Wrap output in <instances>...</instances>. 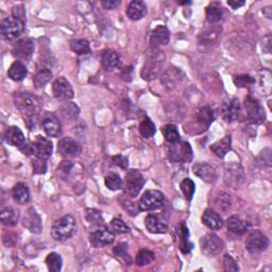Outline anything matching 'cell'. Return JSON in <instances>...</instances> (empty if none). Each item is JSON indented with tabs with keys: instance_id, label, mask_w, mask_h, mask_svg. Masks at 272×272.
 Listing matches in <instances>:
<instances>
[{
	"instance_id": "6da1fadb",
	"label": "cell",
	"mask_w": 272,
	"mask_h": 272,
	"mask_svg": "<svg viewBox=\"0 0 272 272\" xmlns=\"http://www.w3.org/2000/svg\"><path fill=\"white\" fill-rule=\"evenodd\" d=\"M14 103L25 118V124L30 129H35L37 116L43 108L42 100L33 94L19 92L14 95Z\"/></svg>"
},
{
	"instance_id": "7a4b0ae2",
	"label": "cell",
	"mask_w": 272,
	"mask_h": 272,
	"mask_svg": "<svg viewBox=\"0 0 272 272\" xmlns=\"http://www.w3.org/2000/svg\"><path fill=\"white\" fill-rule=\"evenodd\" d=\"M165 63V54L158 49H152L146 59L141 69V78L146 81H151L161 74Z\"/></svg>"
},
{
	"instance_id": "3957f363",
	"label": "cell",
	"mask_w": 272,
	"mask_h": 272,
	"mask_svg": "<svg viewBox=\"0 0 272 272\" xmlns=\"http://www.w3.org/2000/svg\"><path fill=\"white\" fill-rule=\"evenodd\" d=\"M76 232L77 225L75 218L73 216L66 215L53 223L50 234L54 241L65 242L73 237L76 234Z\"/></svg>"
},
{
	"instance_id": "277c9868",
	"label": "cell",
	"mask_w": 272,
	"mask_h": 272,
	"mask_svg": "<svg viewBox=\"0 0 272 272\" xmlns=\"http://www.w3.org/2000/svg\"><path fill=\"white\" fill-rule=\"evenodd\" d=\"M19 149L23 154L34 155L37 158L45 159L46 161V159L51 156L53 146L49 139L43 137L41 135H37L34 141L25 142V145Z\"/></svg>"
},
{
	"instance_id": "5b68a950",
	"label": "cell",
	"mask_w": 272,
	"mask_h": 272,
	"mask_svg": "<svg viewBox=\"0 0 272 272\" xmlns=\"http://www.w3.org/2000/svg\"><path fill=\"white\" fill-rule=\"evenodd\" d=\"M23 31H25V20L13 15L1 22V35L6 41H14L18 38Z\"/></svg>"
},
{
	"instance_id": "8992f818",
	"label": "cell",
	"mask_w": 272,
	"mask_h": 272,
	"mask_svg": "<svg viewBox=\"0 0 272 272\" xmlns=\"http://www.w3.org/2000/svg\"><path fill=\"white\" fill-rule=\"evenodd\" d=\"M168 156L173 162L188 163L193 158V150L186 141L171 142V145L168 147Z\"/></svg>"
},
{
	"instance_id": "52a82bcc",
	"label": "cell",
	"mask_w": 272,
	"mask_h": 272,
	"mask_svg": "<svg viewBox=\"0 0 272 272\" xmlns=\"http://www.w3.org/2000/svg\"><path fill=\"white\" fill-rule=\"evenodd\" d=\"M143 185H145V178L142 177V174L138 170L131 169L128 171L124 186L125 194L128 197L134 198L137 196Z\"/></svg>"
},
{
	"instance_id": "ba28073f",
	"label": "cell",
	"mask_w": 272,
	"mask_h": 272,
	"mask_svg": "<svg viewBox=\"0 0 272 272\" xmlns=\"http://www.w3.org/2000/svg\"><path fill=\"white\" fill-rule=\"evenodd\" d=\"M223 247H225V244L222 239L213 233L206 234L200 239L201 252L206 257H216L223 250Z\"/></svg>"
},
{
	"instance_id": "9c48e42d",
	"label": "cell",
	"mask_w": 272,
	"mask_h": 272,
	"mask_svg": "<svg viewBox=\"0 0 272 272\" xmlns=\"http://www.w3.org/2000/svg\"><path fill=\"white\" fill-rule=\"evenodd\" d=\"M245 109L247 112L248 121L254 125H260L265 122L266 114L264 108L260 103L259 100L254 99L253 97H247L245 100Z\"/></svg>"
},
{
	"instance_id": "30bf717a",
	"label": "cell",
	"mask_w": 272,
	"mask_h": 272,
	"mask_svg": "<svg viewBox=\"0 0 272 272\" xmlns=\"http://www.w3.org/2000/svg\"><path fill=\"white\" fill-rule=\"evenodd\" d=\"M164 203V195L158 190H147L140 198L139 211L150 212L161 207Z\"/></svg>"
},
{
	"instance_id": "8fae6325",
	"label": "cell",
	"mask_w": 272,
	"mask_h": 272,
	"mask_svg": "<svg viewBox=\"0 0 272 272\" xmlns=\"http://www.w3.org/2000/svg\"><path fill=\"white\" fill-rule=\"evenodd\" d=\"M269 244L268 237L261 231H253L246 239L247 250L252 254H258L267 250Z\"/></svg>"
},
{
	"instance_id": "7c38bea8",
	"label": "cell",
	"mask_w": 272,
	"mask_h": 272,
	"mask_svg": "<svg viewBox=\"0 0 272 272\" xmlns=\"http://www.w3.org/2000/svg\"><path fill=\"white\" fill-rule=\"evenodd\" d=\"M34 52V41L31 38H21L12 48V54L17 61H30Z\"/></svg>"
},
{
	"instance_id": "4fadbf2b",
	"label": "cell",
	"mask_w": 272,
	"mask_h": 272,
	"mask_svg": "<svg viewBox=\"0 0 272 272\" xmlns=\"http://www.w3.org/2000/svg\"><path fill=\"white\" fill-rule=\"evenodd\" d=\"M115 236L113 231L107 229L106 227L98 226L90 235V242L93 247L100 248L110 246L114 243Z\"/></svg>"
},
{
	"instance_id": "5bb4252c",
	"label": "cell",
	"mask_w": 272,
	"mask_h": 272,
	"mask_svg": "<svg viewBox=\"0 0 272 272\" xmlns=\"http://www.w3.org/2000/svg\"><path fill=\"white\" fill-rule=\"evenodd\" d=\"M245 180V174L242 166L237 163H231L226 166L225 182L232 188H238Z\"/></svg>"
},
{
	"instance_id": "9a60e30c",
	"label": "cell",
	"mask_w": 272,
	"mask_h": 272,
	"mask_svg": "<svg viewBox=\"0 0 272 272\" xmlns=\"http://www.w3.org/2000/svg\"><path fill=\"white\" fill-rule=\"evenodd\" d=\"M53 96L60 101H69L74 98V90L65 78H59L52 84Z\"/></svg>"
},
{
	"instance_id": "2e32d148",
	"label": "cell",
	"mask_w": 272,
	"mask_h": 272,
	"mask_svg": "<svg viewBox=\"0 0 272 272\" xmlns=\"http://www.w3.org/2000/svg\"><path fill=\"white\" fill-rule=\"evenodd\" d=\"M58 151L64 157H75L81 153L82 147L76 139L64 137L58 143Z\"/></svg>"
},
{
	"instance_id": "e0dca14e",
	"label": "cell",
	"mask_w": 272,
	"mask_h": 272,
	"mask_svg": "<svg viewBox=\"0 0 272 272\" xmlns=\"http://www.w3.org/2000/svg\"><path fill=\"white\" fill-rule=\"evenodd\" d=\"M242 108L238 99L233 98L225 101L222 105V116L227 123H233L241 117Z\"/></svg>"
},
{
	"instance_id": "ac0fdd59",
	"label": "cell",
	"mask_w": 272,
	"mask_h": 272,
	"mask_svg": "<svg viewBox=\"0 0 272 272\" xmlns=\"http://www.w3.org/2000/svg\"><path fill=\"white\" fill-rule=\"evenodd\" d=\"M21 223L23 227L28 229L30 232H32V233L38 234L42 232L43 229L42 219L33 207H30L26 212L25 216H23L21 219Z\"/></svg>"
},
{
	"instance_id": "d6986e66",
	"label": "cell",
	"mask_w": 272,
	"mask_h": 272,
	"mask_svg": "<svg viewBox=\"0 0 272 272\" xmlns=\"http://www.w3.org/2000/svg\"><path fill=\"white\" fill-rule=\"evenodd\" d=\"M170 41V33L165 26H157L152 31L150 36L151 49H158L161 46H166Z\"/></svg>"
},
{
	"instance_id": "ffe728a7",
	"label": "cell",
	"mask_w": 272,
	"mask_h": 272,
	"mask_svg": "<svg viewBox=\"0 0 272 272\" xmlns=\"http://www.w3.org/2000/svg\"><path fill=\"white\" fill-rule=\"evenodd\" d=\"M194 173L206 183H214L217 180V171L215 167L207 163H197L193 167Z\"/></svg>"
},
{
	"instance_id": "44dd1931",
	"label": "cell",
	"mask_w": 272,
	"mask_h": 272,
	"mask_svg": "<svg viewBox=\"0 0 272 272\" xmlns=\"http://www.w3.org/2000/svg\"><path fill=\"white\" fill-rule=\"evenodd\" d=\"M145 226L150 233L165 234L168 231L167 223L157 215H148L145 219Z\"/></svg>"
},
{
	"instance_id": "7402d4cb",
	"label": "cell",
	"mask_w": 272,
	"mask_h": 272,
	"mask_svg": "<svg viewBox=\"0 0 272 272\" xmlns=\"http://www.w3.org/2000/svg\"><path fill=\"white\" fill-rule=\"evenodd\" d=\"M4 139L9 145L18 148H21L26 142L25 135H23V133L18 127L15 126L7 128L4 133Z\"/></svg>"
},
{
	"instance_id": "603a6c76",
	"label": "cell",
	"mask_w": 272,
	"mask_h": 272,
	"mask_svg": "<svg viewBox=\"0 0 272 272\" xmlns=\"http://www.w3.org/2000/svg\"><path fill=\"white\" fill-rule=\"evenodd\" d=\"M43 130L50 137H59L62 133V127L59 119L53 115H48L43 119Z\"/></svg>"
},
{
	"instance_id": "cb8c5ba5",
	"label": "cell",
	"mask_w": 272,
	"mask_h": 272,
	"mask_svg": "<svg viewBox=\"0 0 272 272\" xmlns=\"http://www.w3.org/2000/svg\"><path fill=\"white\" fill-rule=\"evenodd\" d=\"M147 14V5L140 0H133L127 7L128 17L132 20H139Z\"/></svg>"
},
{
	"instance_id": "d4e9b609",
	"label": "cell",
	"mask_w": 272,
	"mask_h": 272,
	"mask_svg": "<svg viewBox=\"0 0 272 272\" xmlns=\"http://www.w3.org/2000/svg\"><path fill=\"white\" fill-rule=\"evenodd\" d=\"M181 74L182 73H181L180 69L175 68V67H170V68H168L163 74L161 81L163 82L164 86L166 87L167 90L171 91L181 81V79H182Z\"/></svg>"
},
{
	"instance_id": "484cf974",
	"label": "cell",
	"mask_w": 272,
	"mask_h": 272,
	"mask_svg": "<svg viewBox=\"0 0 272 272\" xmlns=\"http://www.w3.org/2000/svg\"><path fill=\"white\" fill-rule=\"evenodd\" d=\"M202 222L207 228H210L213 231L220 230L223 226V221H222L221 216L212 209H207L204 212V214L202 216Z\"/></svg>"
},
{
	"instance_id": "4316f807",
	"label": "cell",
	"mask_w": 272,
	"mask_h": 272,
	"mask_svg": "<svg viewBox=\"0 0 272 272\" xmlns=\"http://www.w3.org/2000/svg\"><path fill=\"white\" fill-rule=\"evenodd\" d=\"M121 54L114 50H105L101 54V64L107 70L114 69L121 65Z\"/></svg>"
},
{
	"instance_id": "83f0119b",
	"label": "cell",
	"mask_w": 272,
	"mask_h": 272,
	"mask_svg": "<svg viewBox=\"0 0 272 272\" xmlns=\"http://www.w3.org/2000/svg\"><path fill=\"white\" fill-rule=\"evenodd\" d=\"M28 75V70L25 64H23L21 61H15L12 65L10 66L9 70H7V76H9L10 79H12L13 81H22Z\"/></svg>"
},
{
	"instance_id": "f1b7e54d",
	"label": "cell",
	"mask_w": 272,
	"mask_h": 272,
	"mask_svg": "<svg viewBox=\"0 0 272 272\" xmlns=\"http://www.w3.org/2000/svg\"><path fill=\"white\" fill-rule=\"evenodd\" d=\"M13 199L16 203L18 204H26L30 200V190L25 183H17L13 188L12 191Z\"/></svg>"
},
{
	"instance_id": "f546056e",
	"label": "cell",
	"mask_w": 272,
	"mask_h": 272,
	"mask_svg": "<svg viewBox=\"0 0 272 272\" xmlns=\"http://www.w3.org/2000/svg\"><path fill=\"white\" fill-rule=\"evenodd\" d=\"M19 212L17 210H14L12 207H4L0 212V220L1 223L5 227H14L17 225L19 220Z\"/></svg>"
},
{
	"instance_id": "4dcf8cb0",
	"label": "cell",
	"mask_w": 272,
	"mask_h": 272,
	"mask_svg": "<svg viewBox=\"0 0 272 272\" xmlns=\"http://www.w3.org/2000/svg\"><path fill=\"white\" fill-rule=\"evenodd\" d=\"M227 228L230 232L236 235H244L248 231L247 223L236 215L231 216L227 219Z\"/></svg>"
},
{
	"instance_id": "1f68e13d",
	"label": "cell",
	"mask_w": 272,
	"mask_h": 272,
	"mask_svg": "<svg viewBox=\"0 0 272 272\" xmlns=\"http://www.w3.org/2000/svg\"><path fill=\"white\" fill-rule=\"evenodd\" d=\"M225 14L223 6L219 2H212L206 7V19L210 23H217L219 22Z\"/></svg>"
},
{
	"instance_id": "d6a6232c",
	"label": "cell",
	"mask_w": 272,
	"mask_h": 272,
	"mask_svg": "<svg viewBox=\"0 0 272 272\" xmlns=\"http://www.w3.org/2000/svg\"><path fill=\"white\" fill-rule=\"evenodd\" d=\"M231 148H232V137L230 135L225 136L222 139L215 142L211 147L214 153L221 158L225 157L229 153V151H231Z\"/></svg>"
},
{
	"instance_id": "836d02e7",
	"label": "cell",
	"mask_w": 272,
	"mask_h": 272,
	"mask_svg": "<svg viewBox=\"0 0 272 272\" xmlns=\"http://www.w3.org/2000/svg\"><path fill=\"white\" fill-rule=\"evenodd\" d=\"M59 112L63 119H65L67 122H71L78 118L80 114V109L74 102H66L65 105H63L60 108Z\"/></svg>"
},
{
	"instance_id": "e575fe53",
	"label": "cell",
	"mask_w": 272,
	"mask_h": 272,
	"mask_svg": "<svg viewBox=\"0 0 272 272\" xmlns=\"http://www.w3.org/2000/svg\"><path fill=\"white\" fill-rule=\"evenodd\" d=\"M197 119H198V123L201 126H203L205 128L210 127L215 119L213 110L210 107L201 108L199 110L198 114H197Z\"/></svg>"
},
{
	"instance_id": "d590c367",
	"label": "cell",
	"mask_w": 272,
	"mask_h": 272,
	"mask_svg": "<svg viewBox=\"0 0 272 272\" xmlns=\"http://www.w3.org/2000/svg\"><path fill=\"white\" fill-rule=\"evenodd\" d=\"M179 233H180V237H181L180 238V250L185 254L189 253L190 250L193 249V244L189 243L188 229L183 222L181 223V227L179 228Z\"/></svg>"
},
{
	"instance_id": "8d00e7d4",
	"label": "cell",
	"mask_w": 272,
	"mask_h": 272,
	"mask_svg": "<svg viewBox=\"0 0 272 272\" xmlns=\"http://www.w3.org/2000/svg\"><path fill=\"white\" fill-rule=\"evenodd\" d=\"M70 49L78 55H83L91 52V46L87 39H73L70 42Z\"/></svg>"
},
{
	"instance_id": "74e56055",
	"label": "cell",
	"mask_w": 272,
	"mask_h": 272,
	"mask_svg": "<svg viewBox=\"0 0 272 272\" xmlns=\"http://www.w3.org/2000/svg\"><path fill=\"white\" fill-rule=\"evenodd\" d=\"M52 78V71L48 68H44L38 71L33 78V83L36 89H43V87L50 81Z\"/></svg>"
},
{
	"instance_id": "f35d334b",
	"label": "cell",
	"mask_w": 272,
	"mask_h": 272,
	"mask_svg": "<svg viewBox=\"0 0 272 272\" xmlns=\"http://www.w3.org/2000/svg\"><path fill=\"white\" fill-rule=\"evenodd\" d=\"M46 264H47V267H48V269H49V271L59 272L62 269L63 260H62L60 254L55 253V252H51L50 254H48V257L46 259Z\"/></svg>"
},
{
	"instance_id": "ab89813d",
	"label": "cell",
	"mask_w": 272,
	"mask_h": 272,
	"mask_svg": "<svg viewBox=\"0 0 272 272\" xmlns=\"http://www.w3.org/2000/svg\"><path fill=\"white\" fill-rule=\"evenodd\" d=\"M114 255L116 258H118L119 260H122L125 262L126 265H131L132 264V259L129 254V251H128V245L125 243L118 244L115 248H114Z\"/></svg>"
},
{
	"instance_id": "60d3db41",
	"label": "cell",
	"mask_w": 272,
	"mask_h": 272,
	"mask_svg": "<svg viewBox=\"0 0 272 272\" xmlns=\"http://www.w3.org/2000/svg\"><path fill=\"white\" fill-rule=\"evenodd\" d=\"M155 125L150 121V118L146 117L139 125V132L142 137L149 138L155 134Z\"/></svg>"
},
{
	"instance_id": "b9f144b4",
	"label": "cell",
	"mask_w": 272,
	"mask_h": 272,
	"mask_svg": "<svg viewBox=\"0 0 272 272\" xmlns=\"http://www.w3.org/2000/svg\"><path fill=\"white\" fill-rule=\"evenodd\" d=\"M84 217L87 220V222L96 227L103 225V217L101 212L95 209H87L84 213Z\"/></svg>"
},
{
	"instance_id": "7bdbcfd3",
	"label": "cell",
	"mask_w": 272,
	"mask_h": 272,
	"mask_svg": "<svg viewBox=\"0 0 272 272\" xmlns=\"http://www.w3.org/2000/svg\"><path fill=\"white\" fill-rule=\"evenodd\" d=\"M162 133L168 142H175L180 140V134L174 125H166L162 128Z\"/></svg>"
},
{
	"instance_id": "ee69618b",
	"label": "cell",
	"mask_w": 272,
	"mask_h": 272,
	"mask_svg": "<svg viewBox=\"0 0 272 272\" xmlns=\"http://www.w3.org/2000/svg\"><path fill=\"white\" fill-rule=\"evenodd\" d=\"M215 205L217 209L222 212L223 214H226L231 207V198L228 194L226 193H220L215 199Z\"/></svg>"
},
{
	"instance_id": "f6af8a7d",
	"label": "cell",
	"mask_w": 272,
	"mask_h": 272,
	"mask_svg": "<svg viewBox=\"0 0 272 272\" xmlns=\"http://www.w3.org/2000/svg\"><path fill=\"white\" fill-rule=\"evenodd\" d=\"M106 182V186L110 189V190H118L122 189L124 186L123 180L121 178V175L117 173H111L109 174L108 177L105 180Z\"/></svg>"
},
{
	"instance_id": "bcb514c9",
	"label": "cell",
	"mask_w": 272,
	"mask_h": 272,
	"mask_svg": "<svg viewBox=\"0 0 272 272\" xmlns=\"http://www.w3.org/2000/svg\"><path fill=\"white\" fill-rule=\"evenodd\" d=\"M154 259H155V254L152 251L140 250L137 254V257H136V265L139 267L149 265V264H151L154 261Z\"/></svg>"
},
{
	"instance_id": "7dc6e473",
	"label": "cell",
	"mask_w": 272,
	"mask_h": 272,
	"mask_svg": "<svg viewBox=\"0 0 272 272\" xmlns=\"http://www.w3.org/2000/svg\"><path fill=\"white\" fill-rule=\"evenodd\" d=\"M180 186H181V190L183 191L184 196H185V198L188 200V201H190V200L193 199V197L195 195V190H196V185H195V183L193 182V180H190V179L183 180Z\"/></svg>"
},
{
	"instance_id": "c3c4849f",
	"label": "cell",
	"mask_w": 272,
	"mask_h": 272,
	"mask_svg": "<svg viewBox=\"0 0 272 272\" xmlns=\"http://www.w3.org/2000/svg\"><path fill=\"white\" fill-rule=\"evenodd\" d=\"M111 229L117 234L129 233L130 228L127 226V223L121 218H114L111 221Z\"/></svg>"
},
{
	"instance_id": "681fc988",
	"label": "cell",
	"mask_w": 272,
	"mask_h": 272,
	"mask_svg": "<svg viewBox=\"0 0 272 272\" xmlns=\"http://www.w3.org/2000/svg\"><path fill=\"white\" fill-rule=\"evenodd\" d=\"M73 168L74 164L70 161H63L57 168V173L62 180H67Z\"/></svg>"
},
{
	"instance_id": "f907efd6",
	"label": "cell",
	"mask_w": 272,
	"mask_h": 272,
	"mask_svg": "<svg viewBox=\"0 0 272 272\" xmlns=\"http://www.w3.org/2000/svg\"><path fill=\"white\" fill-rule=\"evenodd\" d=\"M255 80L249 75H238L234 77V83L237 87H247L254 84Z\"/></svg>"
},
{
	"instance_id": "816d5d0a",
	"label": "cell",
	"mask_w": 272,
	"mask_h": 272,
	"mask_svg": "<svg viewBox=\"0 0 272 272\" xmlns=\"http://www.w3.org/2000/svg\"><path fill=\"white\" fill-rule=\"evenodd\" d=\"M223 269L225 271H238L239 267L233 258L230 257L229 254H226L223 258Z\"/></svg>"
},
{
	"instance_id": "f5cc1de1",
	"label": "cell",
	"mask_w": 272,
	"mask_h": 272,
	"mask_svg": "<svg viewBox=\"0 0 272 272\" xmlns=\"http://www.w3.org/2000/svg\"><path fill=\"white\" fill-rule=\"evenodd\" d=\"M32 166H33V172L36 174H43L47 170V164L45 162V159L36 157L32 161Z\"/></svg>"
},
{
	"instance_id": "db71d44e",
	"label": "cell",
	"mask_w": 272,
	"mask_h": 272,
	"mask_svg": "<svg viewBox=\"0 0 272 272\" xmlns=\"http://www.w3.org/2000/svg\"><path fill=\"white\" fill-rule=\"evenodd\" d=\"M217 38V33H216L215 31H209V32H205L204 34L201 35V44H210V43H213L215 39Z\"/></svg>"
},
{
	"instance_id": "11a10c76",
	"label": "cell",
	"mask_w": 272,
	"mask_h": 272,
	"mask_svg": "<svg viewBox=\"0 0 272 272\" xmlns=\"http://www.w3.org/2000/svg\"><path fill=\"white\" fill-rule=\"evenodd\" d=\"M113 162L115 165L119 166L121 168H123V169H127L128 168V165H129V161H128V158L124 155H116L113 157Z\"/></svg>"
},
{
	"instance_id": "9f6ffc18",
	"label": "cell",
	"mask_w": 272,
	"mask_h": 272,
	"mask_svg": "<svg viewBox=\"0 0 272 272\" xmlns=\"http://www.w3.org/2000/svg\"><path fill=\"white\" fill-rule=\"evenodd\" d=\"M121 3H122L121 0H103L101 2L102 6L107 10H114L121 5Z\"/></svg>"
},
{
	"instance_id": "6f0895ef",
	"label": "cell",
	"mask_w": 272,
	"mask_h": 272,
	"mask_svg": "<svg viewBox=\"0 0 272 272\" xmlns=\"http://www.w3.org/2000/svg\"><path fill=\"white\" fill-rule=\"evenodd\" d=\"M13 16H15V17H18L22 20H25V17H26V12L25 10H23V6L22 5H18V6H15L13 9Z\"/></svg>"
},
{
	"instance_id": "680465c9",
	"label": "cell",
	"mask_w": 272,
	"mask_h": 272,
	"mask_svg": "<svg viewBox=\"0 0 272 272\" xmlns=\"http://www.w3.org/2000/svg\"><path fill=\"white\" fill-rule=\"evenodd\" d=\"M264 51H266L268 53L271 52V35L268 34L265 37H264V44H263Z\"/></svg>"
},
{
	"instance_id": "91938a15",
	"label": "cell",
	"mask_w": 272,
	"mask_h": 272,
	"mask_svg": "<svg viewBox=\"0 0 272 272\" xmlns=\"http://www.w3.org/2000/svg\"><path fill=\"white\" fill-rule=\"evenodd\" d=\"M132 71H133L132 67H126L124 69V73L122 76L126 80V81H131L132 80Z\"/></svg>"
},
{
	"instance_id": "94428289",
	"label": "cell",
	"mask_w": 272,
	"mask_h": 272,
	"mask_svg": "<svg viewBox=\"0 0 272 272\" xmlns=\"http://www.w3.org/2000/svg\"><path fill=\"white\" fill-rule=\"evenodd\" d=\"M228 4L232 7V9H239V7L245 5V1H237V0H231V1H228Z\"/></svg>"
},
{
	"instance_id": "6125c7cd",
	"label": "cell",
	"mask_w": 272,
	"mask_h": 272,
	"mask_svg": "<svg viewBox=\"0 0 272 272\" xmlns=\"http://www.w3.org/2000/svg\"><path fill=\"white\" fill-rule=\"evenodd\" d=\"M263 13L266 15V17H267V18H269V19L271 18V7H270V6L265 7V9L263 10Z\"/></svg>"
},
{
	"instance_id": "be15d7a7",
	"label": "cell",
	"mask_w": 272,
	"mask_h": 272,
	"mask_svg": "<svg viewBox=\"0 0 272 272\" xmlns=\"http://www.w3.org/2000/svg\"><path fill=\"white\" fill-rule=\"evenodd\" d=\"M190 1H185V2H180V4H190Z\"/></svg>"
}]
</instances>
